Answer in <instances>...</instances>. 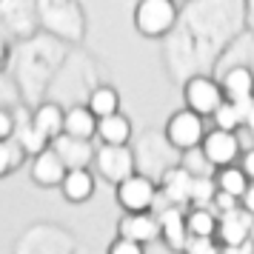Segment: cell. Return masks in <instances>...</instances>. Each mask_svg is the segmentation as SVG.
Returning a JSON list of instances; mask_svg holds the SVG:
<instances>
[{
    "instance_id": "cell-1",
    "label": "cell",
    "mask_w": 254,
    "mask_h": 254,
    "mask_svg": "<svg viewBox=\"0 0 254 254\" xmlns=\"http://www.w3.org/2000/svg\"><path fill=\"white\" fill-rule=\"evenodd\" d=\"M174 23L172 0H143L137 9V29L146 35H160Z\"/></svg>"
},
{
    "instance_id": "cell-2",
    "label": "cell",
    "mask_w": 254,
    "mask_h": 254,
    "mask_svg": "<svg viewBox=\"0 0 254 254\" xmlns=\"http://www.w3.org/2000/svg\"><path fill=\"white\" fill-rule=\"evenodd\" d=\"M97 163H100V172L109 180H115V183L128 180L131 177V169H134V157L123 146H103V149L97 151Z\"/></svg>"
},
{
    "instance_id": "cell-3",
    "label": "cell",
    "mask_w": 254,
    "mask_h": 254,
    "mask_svg": "<svg viewBox=\"0 0 254 254\" xmlns=\"http://www.w3.org/2000/svg\"><path fill=\"white\" fill-rule=\"evenodd\" d=\"M200 137H203V123L194 112H183L169 123V140L177 149H191L200 143Z\"/></svg>"
},
{
    "instance_id": "cell-4",
    "label": "cell",
    "mask_w": 254,
    "mask_h": 254,
    "mask_svg": "<svg viewBox=\"0 0 254 254\" xmlns=\"http://www.w3.org/2000/svg\"><path fill=\"white\" fill-rule=\"evenodd\" d=\"M120 203L126 208H131L134 214L146 211L154 203V186H151V180H146V177H128V180H123L120 183Z\"/></svg>"
},
{
    "instance_id": "cell-5",
    "label": "cell",
    "mask_w": 254,
    "mask_h": 254,
    "mask_svg": "<svg viewBox=\"0 0 254 254\" xmlns=\"http://www.w3.org/2000/svg\"><path fill=\"white\" fill-rule=\"evenodd\" d=\"M55 157L63 163V169L71 166V172H74V169H83L86 163L92 160V149H89L86 140L63 134V137H55Z\"/></svg>"
},
{
    "instance_id": "cell-6",
    "label": "cell",
    "mask_w": 254,
    "mask_h": 254,
    "mask_svg": "<svg viewBox=\"0 0 254 254\" xmlns=\"http://www.w3.org/2000/svg\"><path fill=\"white\" fill-rule=\"evenodd\" d=\"M186 94H189V106L194 112H214L223 103L220 100V89L211 80H206V77H194L189 83V92Z\"/></svg>"
},
{
    "instance_id": "cell-7",
    "label": "cell",
    "mask_w": 254,
    "mask_h": 254,
    "mask_svg": "<svg viewBox=\"0 0 254 254\" xmlns=\"http://www.w3.org/2000/svg\"><path fill=\"white\" fill-rule=\"evenodd\" d=\"M249 229H252V217H249V211H237V208L226 211V217H223V240L229 243L231 249L246 246Z\"/></svg>"
},
{
    "instance_id": "cell-8",
    "label": "cell",
    "mask_w": 254,
    "mask_h": 254,
    "mask_svg": "<svg viewBox=\"0 0 254 254\" xmlns=\"http://www.w3.org/2000/svg\"><path fill=\"white\" fill-rule=\"evenodd\" d=\"M157 231L160 226L149 220L146 214H131V217L123 220V226H120V234H123V240H131V243H146V240H154L157 237Z\"/></svg>"
},
{
    "instance_id": "cell-9",
    "label": "cell",
    "mask_w": 254,
    "mask_h": 254,
    "mask_svg": "<svg viewBox=\"0 0 254 254\" xmlns=\"http://www.w3.org/2000/svg\"><path fill=\"white\" fill-rule=\"evenodd\" d=\"M234 154H237V140L231 131H214V134H208L206 140V157L211 163H231L234 160Z\"/></svg>"
},
{
    "instance_id": "cell-10",
    "label": "cell",
    "mask_w": 254,
    "mask_h": 254,
    "mask_svg": "<svg viewBox=\"0 0 254 254\" xmlns=\"http://www.w3.org/2000/svg\"><path fill=\"white\" fill-rule=\"evenodd\" d=\"M66 177V169L63 163L55 157V151H40L35 160V180L43 186H55V183H63Z\"/></svg>"
},
{
    "instance_id": "cell-11",
    "label": "cell",
    "mask_w": 254,
    "mask_h": 254,
    "mask_svg": "<svg viewBox=\"0 0 254 254\" xmlns=\"http://www.w3.org/2000/svg\"><path fill=\"white\" fill-rule=\"evenodd\" d=\"M160 226H163V234L172 249H186V220L180 214V208H166L160 214Z\"/></svg>"
},
{
    "instance_id": "cell-12",
    "label": "cell",
    "mask_w": 254,
    "mask_h": 254,
    "mask_svg": "<svg viewBox=\"0 0 254 254\" xmlns=\"http://www.w3.org/2000/svg\"><path fill=\"white\" fill-rule=\"evenodd\" d=\"M32 128H35L37 134L43 140L49 137H58L60 128H63V117H60V109L58 106H43L40 112L35 115V123H32Z\"/></svg>"
},
{
    "instance_id": "cell-13",
    "label": "cell",
    "mask_w": 254,
    "mask_h": 254,
    "mask_svg": "<svg viewBox=\"0 0 254 254\" xmlns=\"http://www.w3.org/2000/svg\"><path fill=\"white\" fill-rule=\"evenodd\" d=\"M97 131H100V137L106 140V146H123L128 140V120L120 117V115H109V117L100 120Z\"/></svg>"
},
{
    "instance_id": "cell-14",
    "label": "cell",
    "mask_w": 254,
    "mask_h": 254,
    "mask_svg": "<svg viewBox=\"0 0 254 254\" xmlns=\"http://www.w3.org/2000/svg\"><path fill=\"white\" fill-rule=\"evenodd\" d=\"M191 174L186 169H172L166 174V197L174 200V203H186L189 200V191H191Z\"/></svg>"
},
{
    "instance_id": "cell-15",
    "label": "cell",
    "mask_w": 254,
    "mask_h": 254,
    "mask_svg": "<svg viewBox=\"0 0 254 254\" xmlns=\"http://www.w3.org/2000/svg\"><path fill=\"white\" fill-rule=\"evenodd\" d=\"M92 189H94V183L86 169H74V172H69L63 177V191H66L69 200H86L92 194Z\"/></svg>"
},
{
    "instance_id": "cell-16",
    "label": "cell",
    "mask_w": 254,
    "mask_h": 254,
    "mask_svg": "<svg viewBox=\"0 0 254 254\" xmlns=\"http://www.w3.org/2000/svg\"><path fill=\"white\" fill-rule=\"evenodd\" d=\"M63 128L69 137H77V140H89V134L94 131V117L86 112V109H71L69 117L63 120Z\"/></svg>"
},
{
    "instance_id": "cell-17",
    "label": "cell",
    "mask_w": 254,
    "mask_h": 254,
    "mask_svg": "<svg viewBox=\"0 0 254 254\" xmlns=\"http://www.w3.org/2000/svg\"><path fill=\"white\" fill-rule=\"evenodd\" d=\"M226 92H229V103H240L252 97V74L246 69H234L226 74Z\"/></svg>"
},
{
    "instance_id": "cell-18",
    "label": "cell",
    "mask_w": 254,
    "mask_h": 254,
    "mask_svg": "<svg viewBox=\"0 0 254 254\" xmlns=\"http://www.w3.org/2000/svg\"><path fill=\"white\" fill-rule=\"evenodd\" d=\"M89 115H97L100 120L109 115H117V94L112 89H97L92 94V100H89Z\"/></svg>"
},
{
    "instance_id": "cell-19",
    "label": "cell",
    "mask_w": 254,
    "mask_h": 254,
    "mask_svg": "<svg viewBox=\"0 0 254 254\" xmlns=\"http://www.w3.org/2000/svg\"><path fill=\"white\" fill-rule=\"evenodd\" d=\"M220 186H223V194L229 197H240L249 191V180H246V174L243 172H223V177H220Z\"/></svg>"
},
{
    "instance_id": "cell-20",
    "label": "cell",
    "mask_w": 254,
    "mask_h": 254,
    "mask_svg": "<svg viewBox=\"0 0 254 254\" xmlns=\"http://www.w3.org/2000/svg\"><path fill=\"white\" fill-rule=\"evenodd\" d=\"M186 229L191 231L194 237H211V231H214V217L208 214V211H194L191 217H189V226Z\"/></svg>"
},
{
    "instance_id": "cell-21",
    "label": "cell",
    "mask_w": 254,
    "mask_h": 254,
    "mask_svg": "<svg viewBox=\"0 0 254 254\" xmlns=\"http://www.w3.org/2000/svg\"><path fill=\"white\" fill-rule=\"evenodd\" d=\"M214 197V186H211V180H206V177H194L191 180V191H189V200H194V203H208Z\"/></svg>"
},
{
    "instance_id": "cell-22",
    "label": "cell",
    "mask_w": 254,
    "mask_h": 254,
    "mask_svg": "<svg viewBox=\"0 0 254 254\" xmlns=\"http://www.w3.org/2000/svg\"><path fill=\"white\" fill-rule=\"evenodd\" d=\"M214 117H217L220 131H231L234 126H240V120H237V112H234V106H231V103H220L217 109H214Z\"/></svg>"
},
{
    "instance_id": "cell-23",
    "label": "cell",
    "mask_w": 254,
    "mask_h": 254,
    "mask_svg": "<svg viewBox=\"0 0 254 254\" xmlns=\"http://www.w3.org/2000/svg\"><path fill=\"white\" fill-rule=\"evenodd\" d=\"M20 143H23L26 151H37V154H40V151H43V146H46V140L40 137V134H37L32 126H23V128H20Z\"/></svg>"
},
{
    "instance_id": "cell-24",
    "label": "cell",
    "mask_w": 254,
    "mask_h": 254,
    "mask_svg": "<svg viewBox=\"0 0 254 254\" xmlns=\"http://www.w3.org/2000/svg\"><path fill=\"white\" fill-rule=\"evenodd\" d=\"M186 252L189 254H217L211 237H194L191 243H186Z\"/></svg>"
},
{
    "instance_id": "cell-25",
    "label": "cell",
    "mask_w": 254,
    "mask_h": 254,
    "mask_svg": "<svg viewBox=\"0 0 254 254\" xmlns=\"http://www.w3.org/2000/svg\"><path fill=\"white\" fill-rule=\"evenodd\" d=\"M112 254H143V249L131 240H117L115 246H112Z\"/></svg>"
},
{
    "instance_id": "cell-26",
    "label": "cell",
    "mask_w": 254,
    "mask_h": 254,
    "mask_svg": "<svg viewBox=\"0 0 254 254\" xmlns=\"http://www.w3.org/2000/svg\"><path fill=\"white\" fill-rule=\"evenodd\" d=\"M12 163H14L12 149H9L6 143H0V174H3V172H9V169H12Z\"/></svg>"
},
{
    "instance_id": "cell-27",
    "label": "cell",
    "mask_w": 254,
    "mask_h": 254,
    "mask_svg": "<svg viewBox=\"0 0 254 254\" xmlns=\"http://www.w3.org/2000/svg\"><path fill=\"white\" fill-rule=\"evenodd\" d=\"M9 131H12V120H9L6 112H0V137H6Z\"/></svg>"
},
{
    "instance_id": "cell-28",
    "label": "cell",
    "mask_w": 254,
    "mask_h": 254,
    "mask_svg": "<svg viewBox=\"0 0 254 254\" xmlns=\"http://www.w3.org/2000/svg\"><path fill=\"white\" fill-rule=\"evenodd\" d=\"M217 206L223 208V211H231V208H234V197H229V194H217Z\"/></svg>"
},
{
    "instance_id": "cell-29",
    "label": "cell",
    "mask_w": 254,
    "mask_h": 254,
    "mask_svg": "<svg viewBox=\"0 0 254 254\" xmlns=\"http://www.w3.org/2000/svg\"><path fill=\"white\" fill-rule=\"evenodd\" d=\"M0 60H3V43H0Z\"/></svg>"
}]
</instances>
